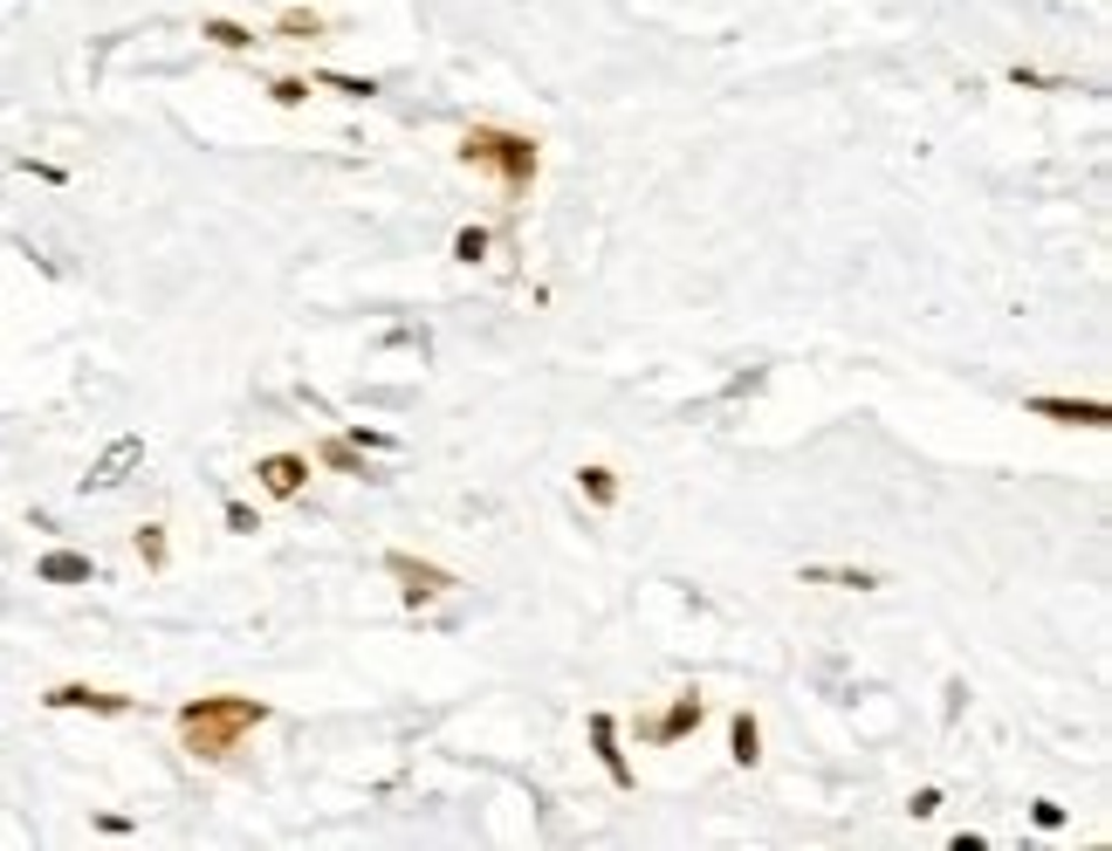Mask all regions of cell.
Listing matches in <instances>:
<instances>
[{
    "label": "cell",
    "mask_w": 1112,
    "mask_h": 851,
    "mask_svg": "<svg viewBox=\"0 0 1112 851\" xmlns=\"http://www.w3.org/2000/svg\"><path fill=\"white\" fill-rule=\"evenodd\" d=\"M261 721H268V701H255V694H200L179 707V742L192 762H227Z\"/></svg>",
    "instance_id": "obj_1"
},
{
    "label": "cell",
    "mask_w": 1112,
    "mask_h": 851,
    "mask_svg": "<svg viewBox=\"0 0 1112 851\" xmlns=\"http://www.w3.org/2000/svg\"><path fill=\"white\" fill-rule=\"evenodd\" d=\"M460 166H474V172H495V179H502V192H515V199H523V192L536 186L543 145H536V138H523V131H502V125H474V131L460 138Z\"/></svg>",
    "instance_id": "obj_2"
},
{
    "label": "cell",
    "mask_w": 1112,
    "mask_h": 851,
    "mask_svg": "<svg viewBox=\"0 0 1112 851\" xmlns=\"http://www.w3.org/2000/svg\"><path fill=\"white\" fill-rule=\"evenodd\" d=\"M385 571L406 584V597H413V604H426V597H447V591L460 584L454 571H440V563H419V556H406V550H391V556H385Z\"/></svg>",
    "instance_id": "obj_3"
},
{
    "label": "cell",
    "mask_w": 1112,
    "mask_h": 851,
    "mask_svg": "<svg viewBox=\"0 0 1112 851\" xmlns=\"http://www.w3.org/2000/svg\"><path fill=\"white\" fill-rule=\"evenodd\" d=\"M255 481H261V495L296 502V495L309 488V461H302V454H268V461L255 467Z\"/></svg>",
    "instance_id": "obj_4"
},
{
    "label": "cell",
    "mask_w": 1112,
    "mask_h": 851,
    "mask_svg": "<svg viewBox=\"0 0 1112 851\" xmlns=\"http://www.w3.org/2000/svg\"><path fill=\"white\" fill-rule=\"evenodd\" d=\"M49 707H83V714H131V694H103V686H83V680H62L42 694Z\"/></svg>",
    "instance_id": "obj_5"
},
{
    "label": "cell",
    "mask_w": 1112,
    "mask_h": 851,
    "mask_svg": "<svg viewBox=\"0 0 1112 851\" xmlns=\"http://www.w3.org/2000/svg\"><path fill=\"white\" fill-rule=\"evenodd\" d=\"M1037 419H1058V426H1112V405L1105 398H1030Z\"/></svg>",
    "instance_id": "obj_6"
},
{
    "label": "cell",
    "mask_w": 1112,
    "mask_h": 851,
    "mask_svg": "<svg viewBox=\"0 0 1112 851\" xmlns=\"http://www.w3.org/2000/svg\"><path fill=\"white\" fill-rule=\"evenodd\" d=\"M590 749H598L605 776H612L618 790H632V783H639V776H632V762H625V749H618V721H612V714H590Z\"/></svg>",
    "instance_id": "obj_7"
},
{
    "label": "cell",
    "mask_w": 1112,
    "mask_h": 851,
    "mask_svg": "<svg viewBox=\"0 0 1112 851\" xmlns=\"http://www.w3.org/2000/svg\"><path fill=\"white\" fill-rule=\"evenodd\" d=\"M701 721H707V701H701V694H681V701H673V707L646 728V735H653V742H681V735H694Z\"/></svg>",
    "instance_id": "obj_8"
},
{
    "label": "cell",
    "mask_w": 1112,
    "mask_h": 851,
    "mask_svg": "<svg viewBox=\"0 0 1112 851\" xmlns=\"http://www.w3.org/2000/svg\"><path fill=\"white\" fill-rule=\"evenodd\" d=\"M34 577H42V584H90V577H97V563H90V556H76V550H49L42 563H34Z\"/></svg>",
    "instance_id": "obj_9"
},
{
    "label": "cell",
    "mask_w": 1112,
    "mask_h": 851,
    "mask_svg": "<svg viewBox=\"0 0 1112 851\" xmlns=\"http://www.w3.org/2000/svg\"><path fill=\"white\" fill-rule=\"evenodd\" d=\"M145 461V439H117V447L97 461V474H90V488H110V481H125V467H138Z\"/></svg>",
    "instance_id": "obj_10"
},
{
    "label": "cell",
    "mask_w": 1112,
    "mask_h": 851,
    "mask_svg": "<svg viewBox=\"0 0 1112 851\" xmlns=\"http://www.w3.org/2000/svg\"><path fill=\"white\" fill-rule=\"evenodd\" d=\"M735 762H742V769L763 762V728H756V714H748V707L735 714Z\"/></svg>",
    "instance_id": "obj_11"
},
{
    "label": "cell",
    "mask_w": 1112,
    "mask_h": 851,
    "mask_svg": "<svg viewBox=\"0 0 1112 851\" xmlns=\"http://www.w3.org/2000/svg\"><path fill=\"white\" fill-rule=\"evenodd\" d=\"M200 34H207V42H220V49H255V42H261L255 28H241V21H220V14H214V21H200Z\"/></svg>",
    "instance_id": "obj_12"
},
{
    "label": "cell",
    "mask_w": 1112,
    "mask_h": 851,
    "mask_svg": "<svg viewBox=\"0 0 1112 851\" xmlns=\"http://www.w3.org/2000/svg\"><path fill=\"white\" fill-rule=\"evenodd\" d=\"M804 584H838V591H880V577L872 571H824V563H811Z\"/></svg>",
    "instance_id": "obj_13"
},
{
    "label": "cell",
    "mask_w": 1112,
    "mask_h": 851,
    "mask_svg": "<svg viewBox=\"0 0 1112 851\" xmlns=\"http://www.w3.org/2000/svg\"><path fill=\"white\" fill-rule=\"evenodd\" d=\"M275 34H282V42H316V34H324V14H309V8H289L282 21H275Z\"/></svg>",
    "instance_id": "obj_14"
},
{
    "label": "cell",
    "mask_w": 1112,
    "mask_h": 851,
    "mask_svg": "<svg viewBox=\"0 0 1112 851\" xmlns=\"http://www.w3.org/2000/svg\"><path fill=\"white\" fill-rule=\"evenodd\" d=\"M577 488L598 502V508H612V502H618V474H612V467H584V474H577Z\"/></svg>",
    "instance_id": "obj_15"
},
{
    "label": "cell",
    "mask_w": 1112,
    "mask_h": 851,
    "mask_svg": "<svg viewBox=\"0 0 1112 851\" xmlns=\"http://www.w3.org/2000/svg\"><path fill=\"white\" fill-rule=\"evenodd\" d=\"M324 467H337V474H365V454H357V439H324V454H316Z\"/></svg>",
    "instance_id": "obj_16"
},
{
    "label": "cell",
    "mask_w": 1112,
    "mask_h": 851,
    "mask_svg": "<svg viewBox=\"0 0 1112 851\" xmlns=\"http://www.w3.org/2000/svg\"><path fill=\"white\" fill-rule=\"evenodd\" d=\"M309 90H337V97H378L371 76H309Z\"/></svg>",
    "instance_id": "obj_17"
},
{
    "label": "cell",
    "mask_w": 1112,
    "mask_h": 851,
    "mask_svg": "<svg viewBox=\"0 0 1112 851\" xmlns=\"http://www.w3.org/2000/svg\"><path fill=\"white\" fill-rule=\"evenodd\" d=\"M138 556L151 563V571H166V530H158V522H145V530H138Z\"/></svg>",
    "instance_id": "obj_18"
},
{
    "label": "cell",
    "mask_w": 1112,
    "mask_h": 851,
    "mask_svg": "<svg viewBox=\"0 0 1112 851\" xmlns=\"http://www.w3.org/2000/svg\"><path fill=\"white\" fill-rule=\"evenodd\" d=\"M454 255H460V261H481V255H488V227H460V234H454Z\"/></svg>",
    "instance_id": "obj_19"
},
{
    "label": "cell",
    "mask_w": 1112,
    "mask_h": 851,
    "mask_svg": "<svg viewBox=\"0 0 1112 851\" xmlns=\"http://www.w3.org/2000/svg\"><path fill=\"white\" fill-rule=\"evenodd\" d=\"M275 103H309V76H275Z\"/></svg>",
    "instance_id": "obj_20"
},
{
    "label": "cell",
    "mask_w": 1112,
    "mask_h": 851,
    "mask_svg": "<svg viewBox=\"0 0 1112 851\" xmlns=\"http://www.w3.org/2000/svg\"><path fill=\"white\" fill-rule=\"evenodd\" d=\"M227 530H234V536H255L261 522H255V508H248V502H227Z\"/></svg>",
    "instance_id": "obj_21"
}]
</instances>
